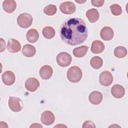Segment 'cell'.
<instances>
[{"mask_svg":"<svg viewBox=\"0 0 128 128\" xmlns=\"http://www.w3.org/2000/svg\"><path fill=\"white\" fill-rule=\"evenodd\" d=\"M7 49L10 52L16 53L20 50L21 44L16 40L10 38L8 42Z\"/></svg>","mask_w":128,"mask_h":128,"instance_id":"8fae6325","label":"cell"},{"mask_svg":"<svg viewBox=\"0 0 128 128\" xmlns=\"http://www.w3.org/2000/svg\"><path fill=\"white\" fill-rule=\"evenodd\" d=\"M90 64L94 69H99L103 64L102 59L98 56H94L90 60Z\"/></svg>","mask_w":128,"mask_h":128,"instance_id":"7402d4cb","label":"cell"},{"mask_svg":"<svg viewBox=\"0 0 128 128\" xmlns=\"http://www.w3.org/2000/svg\"><path fill=\"white\" fill-rule=\"evenodd\" d=\"M104 2V0H91L92 4L96 7H100L102 6Z\"/></svg>","mask_w":128,"mask_h":128,"instance_id":"4316f807","label":"cell"},{"mask_svg":"<svg viewBox=\"0 0 128 128\" xmlns=\"http://www.w3.org/2000/svg\"><path fill=\"white\" fill-rule=\"evenodd\" d=\"M104 50V45L103 42L99 40H94L92 44L90 50L94 54H100Z\"/></svg>","mask_w":128,"mask_h":128,"instance_id":"e0dca14e","label":"cell"},{"mask_svg":"<svg viewBox=\"0 0 128 128\" xmlns=\"http://www.w3.org/2000/svg\"><path fill=\"white\" fill-rule=\"evenodd\" d=\"M22 52L25 56L30 58L36 54V49L34 46L26 44L24 46L22 49Z\"/></svg>","mask_w":128,"mask_h":128,"instance_id":"ffe728a7","label":"cell"},{"mask_svg":"<svg viewBox=\"0 0 128 128\" xmlns=\"http://www.w3.org/2000/svg\"><path fill=\"white\" fill-rule=\"evenodd\" d=\"M40 120L42 124L46 126H50L54 122L55 116L52 112L46 110L42 114Z\"/></svg>","mask_w":128,"mask_h":128,"instance_id":"ba28073f","label":"cell"},{"mask_svg":"<svg viewBox=\"0 0 128 128\" xmlns=\"http://www.w3.org/2000/svg\"><path fill=\"white\" fill-rule=\"evenodd\" d=\"M88 49V47L86 46H82L76 48L73 50V54L76 58H82L84 56Z\"/></svg>","mask_w":128,"mask_h":128,"instance_id":"44dd1931","label":"cell"},{"mask_svg":"<svg viewBox=\"0 0 128 128\" xmlns=\"http://www.w3.org/2000/svg\"><path fill=\"white\" fill-rule=\"evenodd\" d=\"M0 52H2L4 50H5L6 49V42L2 38H0Z\"/></svg>","mask_w":128,"mask_h":128,"instance_id":"f1b7e54d","label":"cell"},{"mask_svg":"<svg viewBox=\"0 0 128 128\" xmlns=\"http://www.w3.org/2000/svg\"><path fill=\"white\" fill-rule=\"evenodd\" d=\"M8 106L10 110L12 112H18L22 109L23 103L20 98L10 96L8 100Z\"/></svg>","mask_w":128,"mask_h":128,"instance_id":"5b68a950","label":"cell"},{"mask_svg":"<svg viewBox=\"0 0 128 128\" xmlns=\"http://www.w3.org/2000/svg\"><path fill=\"white\" fill-rule=\"evenodd\" d=\"M114 31L110 26H104L100 30V36L101 38L106 41L111 40L114 37Z\"/></svg>","mask_w":128,"mask_h":128,"instance_id":"7c38bea8","label":"cell"},{"mask_svg":"<svg viewBox=\"0 0 128 128\" xmlns=\"http://www.w3.org/2000/svg\"><path fill=\"white\" fill-rule=\"evenodd\" d=\"M88 32L84 20L80 18H70L62 24L60 36L67 44L76 46L82 44L88 37Z\"/></svg>","mask_w":128,"mask_h":128,"instance_id":"6da1fadb","label":"cell"},{"mask_svg":"<svg viewBox=\"0 0 128 128\" xmlns=\"http://www.w3.org/2000/svg\"><path fill=\"white\" fill-rule=\"evenodd\" d=\"M2 82L6 86H11L15 82V75L10 70H6L2 74Z\"/></svg>","mask_w":128,"mask_h":128,"instance_id":"30bf717a","label":"cell"},{"mask_svg":"<svg viewBox=\"0 0 128 128\" xmlns=\"http://www.w3.org/2000/svg\"><path fill=\"white\" fill-rule=\"evenodd\" d=\"M82 128H96L94 124L90 120H86L84 122L82 125Z\"/></svg>","mask_w":128,"mask_h":128,"instance_id":"83f0119b","label":"cell"},{"mask_svg":"<svg viewBox=\"0 0 128 128\" xmlns=\"http://www.w3.org/2000/svg\"><path fill=\"white\" fill-rule=\"evenodd\" d=\"M57 10L56 7L54 4H49L46 6L44 9V12L48 16L54 15Z\"/></svg>","mask_w":128,"mask_h":128,"instance_id":"d4e9b609","label":"cell"},{"mask_svg":"<svg viewBox=\"0 0 128 128\" xmlns=\"http://www.w3.org/2000/svg\"><path fill=\"white\" fill-rule=\"evenodd\" d=\"M66 76L70 82L73 83L78 82L82 78V71L78 66H72L68 70Z\"/></svg>","mask_w":128,"mask_h":128,"instance_id":"7a4b0ae2","label":"cell"},{"mask_svg":"<svg viewBox=\"0 0 128 128\" xmlns=\"http://www.w3.org/2000/svg\"><path fill=\"white\" fill-rule=\"evenodd\" d=\"M58 64L62 67H66L68 66L72 62V56L66 52H61L58 54L56 58Z\"/></svg>","mask_w":128,"mask_h":128,"instance_id":"277c9868","label":"cell"},{"mask_svg":"<svg viewBox=\"0 0 128 128\" xmlns=\"http://www.w3.org/2000/svg\"><path fill=\"white\" fill-rule=\"evenodd\" d=\"M114 54L118 58H124L127 54V50L122 46H117L114 50Z\"/></svg>","mask_w":128,"mask_h":128,"instance_id":"cb8c5ba5","label":"cell"},{"mask_svg":"<svg viewBox=\"0 0 128 128\" xmlns=\"http://www.w3.org/2000/svg\"><path fill=\"white\" fill-rule=\"evenodd\" d=\"M99 82L103 86H109L113 82V76L110 72L108 70L104 71L100 75Z\"/></svg>","mask_w":128,"mask_h":128,"instance_id":"8992f818","label":"cell"},{"mask_svg":"<svg viewBox=\"0 0 128 128\" xmlns=\"http://www.w3.org/2000/svg\"><path fill=\"white\" fill-rule=\"evenodd\" d=\"M53 73L52 68L48 65L43 66L40 70V75L43 80H48L51 78Z\"/></svg>","mask_w":128,"mask_h":128,"instance_id":"5bb4252c","label":"cell"},{"mask_svg":"<svg viewBox=\"0 0 128 128\" xmlns=\"http://www.w3.org/2000/svg\"><path fill=\"white\" fill-rule=\"evenodd\" d=\"M110 10L112 14L114 16H119L122 12L121 6L118 4H114L110 6Z\"/></svg>","mask_w":128,"mask_h":128,"instance_id":"484cf974","label":"cell"},{"mask_svg":"<svg viewBox=\"0 0 128 128\" xmlns=\"http://www.w3.org/2000/svg\"><path fill=\"white\" fill-rule=\"evenodd\" d=\"M16 7V2L14 0H6L2 2V8L4 10L9 14L14 12Z\"/></svg>","mask_w":128,"mask_h":128,"instance_id":"2e32d148","label":"cell"},{"mask_svg":"<svg viewBox=\"0 0 128 128\" xmlns=\"http://www.w3.org/2000/svg\"><path fill=\"white\" fill-rule=\"evenodd\" d=\"M42 34L46 38L51 39L53 38L55 35V30L52 27L47 26L43 28Z\"/></svg>","mask_w":128,"mask_h":128,"instance_id":"603a6c76","label":"cell"},{"mask_svg":"<svg viewBox=\"0 0 128 128\" xmlns=\"http://www.w3.org/2000/svg\"><path fill=\"white\" fill-rule=\"evenodd\" d=\"M66 127V126H64V125H62V124H61V125H60V124H58V125H57V126H54V128H56V127Z\"/></svg>","mask_w":128,"mask_h":128,"instance_id":"4dcf8cb0","label":"cell"},{"mask_svg":"<svg viewBox=\"0 0 128 128\" xmlns=\"http://www.w3.org/2000/svg\"><path fill=\"white\" fill-rule=\"evenodd\" d=\"M26 38L30 42L34 43L38 41L39 38V34L38 31L34 28L29 30L26 34Z\"/></svg>","mask_w":128,"mask_h":128,"instance_id":"ac0fdd59","label":"cell"},{"mask_svg":"<svg viewBox=\"0 0 128 128\" xmlns=\"http://www.w3.org/2000/svg\"><path fill=\"white\" fill-rule=\"evenodd\" d=\"M86 16L90 22H95L99 18V12L96 8H92L87 10Z\"/></svg>","mask_w":128,"mask_h":128,"instance_id":"d6986e66","label":"cell"},{"mask_svg":"<svg viewBox=\"0 0 128 128\" xmlns=\"http://www.w3.org/2000/svg\"><path fill=\"white\" fill-rule=\"evenodd\" d=\"M32 22V16L28 13L20 14L17 18V23L22 28H26L30 27Z\"/></svg>","mask_w":128,"mask_h":128,"instance_id":"3957f363","label":"cell"},{"mask_svg":"<svg viewBox=\"0 0 128 128\" xmlns=\"http://www.w3.org/2000/svg\"><path fill=\"white\" fill-rule=\"evenodd\" d=\"M76 2H78V3L82 4V3H84V2H86V0H84H84H82V1H78V0H76Z\"/></svg>","mask_w":128,"mask_h":128,"instance_id":"1f68e13d","label":"cell"},{"mask_svg":"<svg viewBox=\"0 0 128 128\" xmlns=\"http://www.w3.org/2000/svg\"><path fill=\"white\" fill-rule=\"evenodd\" d=\"M30 128H42V126L39 124L34 123L30 126Z\"/></svg>","mask_w":128,"mask_h":128,"instance_id":"f546056e","label":"cell"},{"mask_svg":"<svg viewBox=\"0 0 128 128\" xmlns=\"http://www.w3.org/2000/svg\"><path fill=\"white\" fill-rule=\"evenodd\" d=\"M76 6L72 2H64L60 6V10L63 14H71L76 11Z\"/></svg>","mask_w":128,"mask_h":128,"instance_id":"52a82bcc","label":"cell"},{"mask_svg":"<svg viewBox=\"0 0 128 128\" xmlns=\"http://www.w3.org/2000/svg\"><path fill=\"white\" fill-rule=\"evenodd\" d=\"M111 94L112 96L116 98H122L125 94L124 88L120 84H115L111 88Z\"/></svg>","mask_w":128,"mask_h":128,"instance_id":"4fadbf2b","label":"cell"},{"mask_svg":"<svg viewBox=\"0 0 128 128\" xmlns=\"http://www.w3.org/2000/svg\"><path fill=\"white\" fill-rule=\"evenodd\" d=\"M88 100L92 104H98L102 100V94L100 92L94 91L90 94Z\"/></svg>","mask_w":128,"mask_h":128,"instance_id":"9a60e30c","label":"cell"},{"mask_svg":"<svg viewBox=\"0 0 128 128\" xmlns=\"http://www.w3.org/2000/svg\"><path fill=\"white\" fill-rule=\"evenodd\" d=\"M40 86L39 81L34 78H28L25 82L26 88L31 92L36 91Z\"/></svg>","mask_w":128,"mask_h":128,"instance_id":"9c48e42d","label":"cell"}]
</instances>
